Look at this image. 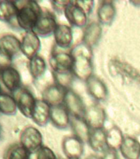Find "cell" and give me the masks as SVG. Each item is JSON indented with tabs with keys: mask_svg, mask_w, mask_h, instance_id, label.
<instances>
[{
	"mask_svg": "<svg viewBox=\"0 0 140 159\" xmlns=\"http://www.w3.org/2000/svg\"><path fill=\"white\" fill-rule=\"evenodd\" d=\"M74 57L73 73L77 79L86 82L93 75V65L91 61V49L83 42L79 43L70 51Z\"/></svg>",
	"mask_w": 140,
	"mask_h": 159,
	"instance_id": "cell-1",
	"label": "cell"
},
{
	"mask_svg": "<svg viewBox=\"0 0 140 159\" xmlns=\"http://www.w3.org/2000/svg\"><path fill=\"white\" fill-rule=\"evenodd\" d=\"M15 4L17 7V27L26 32L32 31L41 16V7L36 1H19Z\"/></svg>",
	"mask_w": 140,
	"mask_h": 159,
	"instance_id": "cell-2",
	"label": "cell"
},
{
	"mask_svg": "<svg viewBox=\"0 0 140 159\" xmlns=\"http://www.w3.org/2000/svg\"><path fill=\"white\" fill-rule=\"evenodd\" d=\"M42 143L43 137L36 128L29 126L22 131L20 137V144L31 154L39 151L43 147Z\"/></svg>",
	"mask_w": 140,
	"mask_h": 159,
	"instance_id": "cell-3",
	"label": "cell"
},
{
	"mask_svg": "<svg viewBox=\"0 0 140 159\" xmlns=\"http://www.w3.org/2000/svg\"><path fill=\"white\" fill-rule=\"evenodd\" d=\"M49 66L54 73H67L73 71L74 57L70 52H59L54 49L49 60Z\"/></svg>",
	"mask_w": 140,
	"mask_h": 159,
	"instance_id": "cell-4",
	"label": "cell"
},
{
	"mask_svg": "<svg viewBox=\"0 0 140 159\" xmlns=\"http://www.w3.org/2000/svg\"><path fill=\"white\" fill-rule=\"evenodd\" d=\"M13 97L17 101V109H19V111L25 117L32 119V112L36 101L32 92L29 89L22 87L15 92Z\"/></svg>",
	"mask_w": 140,
	"mask_h": 159,
	"instance_id": "cell-5",
	"label": "cell"
},
{
	"mask_svg": "<svg viewBox=\"0 0 140 159\" xmlns=\"http://www.w3.org/2000/svg\"><path fill=\"white\" fill-rule=\"evenodd\" d=\"M64 105L66 107L70 116L83 119L84 118L87 111V107L81 96L74 90L71 89H68L64 99Z\"/></svg>",
	"mask_w": 140,
	"mask_h": 159,
	"instance_id": "cell-6",
	"label": "cell"
},
{
	"mask_svg": "<svg viewBox=\"0 0 140 159\" xmlns=\"http://www.w3.org/2000/svg\"><path fill=\"white\" fill-rule=\"evenodd\" d=\"M64 13L71 27L82 28L87 25V14L79 7L76 1H69Z\"/></svg>",
	"mask_w": 140,
	"mask_h": 159,
	"instance_id": "cell-7",
	"label": "cell"
},
{
	"mask_svg": "<svg viewBox=\"0 0 140 159\" xmlns=\"http://www.w3.org/2000/svg\"><path fill=\"white\" fill-rule=\"evenodd\" d=\"M68 89L55 83L49 84L42 92V99L50 107L59 106L64 104Z\"/></svg>",
	"mask_w": 140,
	"mask_h": 159,
	"instance_id": "cell-8",
	"label": "cell"
},
{
	"mask_svg": "<svg viewBox=\"0 0 140 159\" xmlns=\"http://www.w3.org/2000/svg\"><path fill=\"white\" fill-rule=\"evenodd\" d=\"M57 26L58 24L54 15L50 12H42L41 16L32 31L39 37H47L54 35Z\"/></svg>",
	"mask_w": 140,
	"mask_h": 159,
	"instance_id": "cell-9",
	"label": "cell"
},
{
	"mask_svg": "<svg viewBox=\"0 0 140 159\" xmlns=\"http://www.w3.org/2000/svg\"><path fill=\"white\" fill-rule=\"evenodd\" d=\"M41 43L40 37L33 31L26 32L21 42V52L28 59L38 56Z\"/></svg>",
	"mask_w": 140,
	"mask_h": 159,
	"instance_id": "cell-10",
	"label": "cell"
},
{
	"mask_svg": "<svg viewBox=\"0 0 140 159\" xmlns=\"http://www.w3.org/2000/svg\"><path fill=\"white\" fill-rule=\"evenodd\" d=\"M84 119L88 124L91 130L103 129L106 121V112L99 105H92L87 108Z\"/></svg>",
	"mask_w": 140,
	"mask_h": 159,
	"instance_id": "cell-11",
	"label": "cell"
},
{
	"mask_svg": "<svg viewBox=\"0 0 140 159\" xmlns=\"http://www.w3.org/2000/svg\"><path fill=\"white\" fill-rule=\"evenodd\" d=\"M55 47L61 50H68L71 47L74 41V32L71 26L58 24L54 32Z\"/></svg>",
	"mask_w": 140,
	"mask_h": 159,
	"instance_id": "cell-12",
	"label": "cell"
},
{
	"mask_svg": "<svg viewBox=\"0 0 140 159\" xmlns=\"http://www.w3.org/2000/svg\"><path fill=\"white\" fill-rule=\"evenodd\" d=\"M0 79L5 88L12 94L22 87L21 75L14 67L10 66L0 72Z\"/></svg>",
	"mask_w": 140,
	"mask_h": 159,
	"instance_id": "cell-13",
	"label": "cell"
},
{
	"mask_svg": "<svg viewBox=\"0 0 140 159\" xmlns=\"http://www.w3.org/2000/svg\"><path fill=\"white\" fill-rule=\"evenodd\" d=\"M86 87L88 94L96 100L104 101L108 96V89L106 84L94 75L86 81Z\"/></svg>",
	"mask_w": 140,
	"mask_h": 159,
	"instance_id": "cell-14",
	"label": "cell"
},
{
	"mask_svg": "<svg viewBox=\"0 0 140 159\" xmlns=\"http://www.w3.org/2000/svg\"><path fill=\"white\" fill-rule=\"evenodd\" d=\"M50 109L51 107L43 99H36L32 119L39 126H45L50 121Z\"/></svg>",
	"mask_w": 140,
	"mask_h": 159,
	"instance_id": "cell-15",
	"label": "cell"
},
{
	"mask_svg": "<svg viewBox=\"0 0 140 159\" xmlns=\"http://www.w3.org/2000/svg\"><path fill=\"white\" fill-rule=\"evenodd\" d=\"M71 116L64 104L51 107L50 122L55 128L64 129L70 125Z\"/></svg>",
	"mask_w": 140,
	"mask_h": 159,
	"instance_id": "cell-16",
	"label": "cell"
},
{
	"mask_svg": "<svg viewBox=\"0 0 140 159\" xmlns=\"http://www.w3.org/2000/svg\"><path fill=\"white\" fill-rule=\"evenodd\" d=\"M101 33L102 28L100 22L95 21L87 23L83 36V42L92 49V47L96 46L101 39Z\"/></svg>",
	"mask_w": 140,
	"mask_h": 159,
	"instance_id": "cell-17",
	"label": "cell"
},
{
	"mask_svg": "<svg viewBox=\"0 0 140 159\" xmlns=\"http://www.w3.org/2000/svg\"><path fill=\"white\" fill-rule=\"evenodd\" d=\"M62 147L68 158H80L83 153V143L74 136L65 138Z\"/></svg>",
	"mask_w": 140,
	"mask_h": 159,
	"instance_id": "cell-18",
	"label": "cell"
},
{
	"mask_svg": "<svg viewBox=\"0 0 140 159\" xmlns=\"http://www.w3.org/2000/svg\"><path fill=\"white\" fill-rule=\"evenodd\" d=\"M119 150L125 159H140V142L134 138H124Z\"/></svg>",
	"mask_w": 140,
	"mask_h": 159,
	"instance_id": "cell-19",
	"label": "cell"
},
{
	"mask_svg": "<svg viewBox=\"0 0 140 159\" xmlns=\"http://www.w3.org/2000/svg\"><path fill=\"white\" fill-rule=\"evenodd\" d=\"M70 125L72 127V130L74 132V137H76L77 139H78L83 143H88L91 130L88 124L85 121V119L83 118L71 116Z\"/></svg>",
	"mask_w": 140,
	"mask_h": 159,
	"instance_id": "cell-20",
	"label": "cell"
},
{
	"mask_svg": "<svg viewBox=\"0 0 140 159\" xmlns=\"http://www.w3.org/2000/svg\"><path fill=\"white\" fill-rule=\"evenodd\" d=\"M88 143L94 152L102 154L106 152L109 149L106 141V132L104 129L91 130Z\"/></svg>",
	"mask_w": 140,
	"mask_h": 159,
	"instance_id": "cell-21",
	"label": "cell"
},
{
	"mask_svg": "<svg viewBox=\"0 0 140 159\" xmlns=\"http://www.w3.org/2000/svg\"><path fill=\"white\" fill-rule=\"evenodd\" d=\"M0 51L13 58L21 52V42L13 35H4L0 38Z\"/></svg>",
	"mask_w": 140,
	"mask_h": 159,
	"instance_id": "cell-22",
	"label": "cell"
},
{
	"mask_svg": "<svg viewBox=\"0 0 140 159\" xmlns=\"http://www.w3.org/2000/svg\"><path fill=\"white\" fill-rule=\"evenodd\" d=\"M116 15L115 5L111 1H102L97 9L98 22L101 24L110 25L113 22Z\"/></svg>",
	"mask_w": 140,
	"mask_h": 159,
	"instance_id": "cell-23",
	"label": "cell"
},
{
	"mask_svg": "<svg viewBox=\"0 0 140 159\" xmlns=\"http://www.w3.org/2000/svg\"><path fill=\"white\" fill-rule=\"evenodd\" d=\"M17 7L15 2H0V21L8 22L12 27H17Z\"/></svg>",
	"mask_w": 140,
	"mask_h": 159,
	"instance_id": "cell-24",
	"label": "cell"
},
{
	"mask_svg": "<svg viewBox=\"0 0 140 159\" xmlns=\"http://www.w3.org/2000/svg\"><path fill=\"white\" fill-rule=\"evenodd\" d=\"M28 68L30 74L34 80L40 79L47 70L45 61L39 55L29 60Z\"/></svg>",
	"mask_w": 140,
	"mask_h": 159,
	"instance_id": "cell-25",
	"label": "cell"
},
{
	"mask_svg": "<svg viewBox=\"0 0 140 159\" xmlns=\"http://www.w3.org/2000/svg\"><path fill=\"white\" fill-rule=\"evenodd\" d=\"M17 109V101L13 95L6 93L0 94V114L14 115Z\"/></svg>",
	"mask_w": 140,
	"mask_h": 159,
	"instance_id": "cell-26",
	"label": "cell"
},
{
	"mask_svg": "<svg viewBox=\"0 0 140 159\" xmlns=\"http://www.w3.org/2000/svg\"><path fill=\"white\" fill-rule=\"evenodd\" d=\"M124 140V136L118 127H112L106 132V141L109 149L117 151Z\"/></svg>",
	"mask_w": 140,
	"mask_h": 159,
	"instance_id": "cell-27",
	"label": "cell"
},
{
	"mask_svg": "<svg viewBox=\"0 0 140 159\" xmlns=\"http://www.w3.org/2000/svg\"><path fill=\"white\" fill-rule=\"evenodd\" d=\"M29 152L21 144H12L6 150L3 156L4 159H29Z\"/></svg>",
	"mask_w": 140,
	"mask_h": 159,
	"instance_id": "cell-28",
	"label": "cell"
},
{
	"mask_svg": "<svg viewBox=\"0 0 140 159\" xmlns=\"http://www.w3.org/2000/svg\"><path fill=\"white\" fill-rule=\"evenodd\" d=\"M53 78H54L55 84L65 87L67 89H69L75 76H74L73 71L67 72V73H54L53 72Z\"/></svg>",
	"mask_w": 140,
	"mask_h": 159,
	"instance_id": "cell-29",
	"label": "cell"
},
{
	"mask_svg": "<svg viewBox=\"0 0 140 159\" xmlns=\"http://www.w3.org/2000/svg\"><path fill=\"white\" fill-rule=\"evenodd\" d=\"M36 159H57V157L49 148L43 146L36 152Z\"/></svg>",
	"mask_w": 140,
	"mask_h": 159,
	"instance_id": "cell-30",
	"label": "cell"
},
{
	"mask_svg": "<svg viewBox=\"0 0 140 159\" xmlns=\"http://www.w3.org/2000/svg\"><path fill=\"white\" fill-rule=\"evenodd\" d=\"M12 59L8 55L5 54L4 52L0 51V72L2 71L3 70L7 69L8 67L12 66Z\"/></svg>",
	"mask_w": 140,
	"mask_h": 159,
	"instance_id": "cell-31",
	"label": "cell"
},
{
	"mask_svg": "<svg viewBox=\"0 0 140 159\" xmlns=\"http://www.w3.org/2000/svg\"><path fill=\"white\" fill-rule=\"evenodd\" d=\"M79 7H81L82 9L83 10L84 12H86L87 16L89 15V13L91 12V10H92V7L94 6V2L93 1H91V0H89V1H76Z\"/></svg>",
	"mask_w": 140,
	"mask_h": 159,
	"instance_id": "cell-32",
	"label": "cell"
},
{
	"mask_svg": "<svg viewBox=\"0 0 140 159\" xmlns=\"http://www.w3.org/2000/svg\"><path fill=\"white\" fill-rule=\"evenodd\" d=\"M69 1H53L51 2L54 9L58 12H64L65 7L69 4Z\"/></svg>",
	"mask_w": 140,
	"mask_h": 159,
	"instance_id": "cell-33",
	"label": "cell"
},
{
	"mask_svg": "<svg viewBox=\"0 0 140 159\" xmlns=\"http://www.w3.org/2000/svg\"><path fill=\"white\" fill-rule=\"evenodd\" d=\"M101 159H118L117 151L113 149H108L106 152H104Z\"/></svg>",
	"mask_w": 140,
	"mask_h": 159,
	"instance_id": "cell-34",
	"label": "cell"
},
{
	"mask_svg": "<svg viewBox=\"0 0 140 159\" xmlns=\"http://www.w3.org/2000/svg\"><path fill=\"white\" fill-rule=\"evenodd\" d=\"M87 159H101V157H99L96 156H90Z\"/></svg>",
	"mask_w": 140,
	"mask_h": 159,
	"instance_id": "cell-35",
	"label": "cell"
},
{
	"mask_svg": "<svg viewBox=\"0 0 140 159\" xmlns=\"http://www.w3.org/2000/svg\"><path fill=\"white\" fill-rule=\"evenodd\" d=\"M1 136H2V128L0 126V139H1Z\"/></svg>",
	"mask_w": 140,
	"mask_h": 159,
	"instance_id": "cell-36",
	"label": "cell"
},
{
	"mask_svg": "<svg viewBox=\"0 0 140 159\" xmlns=\"http://www.w3.org/2000/svg\"><path fill=\"white\" fill-rule=\"evenodd\" d=\"M0 94H1V85H0Z\"/></svg>",
	"mask_w": 140,
	"mask_h": 159,
	"instance_id": "cell-37",
	"label": "cell"
},
{
	"mask_svg": "<svg viewBox=\"0 0 140 159\" xmlns=\"http://www.w3.org/2000/svg\"><path fill=\"white\" fill-rule=\"evenodd\" d=\"M68 159H80V158H68Z\"/></svg>",
	"mask_w": 140,
	"mask_h": 159,
	"instance_id": "cell-38",
	"label": "cell"
}]
</instances>
